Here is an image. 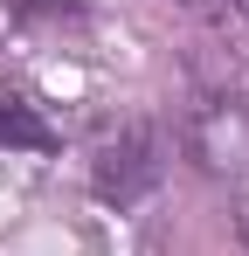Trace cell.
Masks as SVG:
<instances>
[{
	"instance_id": "obj_1",
	"label": "cell",
	"mask_w": 249,
	"mask_h": 256,
	"mask_svg": "<svg viewBox=\"0 0 249 256\" xmlns=\"http://www.w3.org/2000/svg\"><path fill=\"white\" fill-rule=\"evenodd\" d=\"M160 132L152 125H124L118 138H104L97 146V160H90V187L104 194V201H118V208H132L138 194H152L160 187Z\"/></svg>"
},
{
	"instance_id": "obj_2",
	"label": "cell",
	"mask_w": 249,
	"mask_h": 256,
	"mask_svg": "<svg viewBox=\"0 0 249 256\" xmlns=\"http://www.w3.org/2000/svg\"><path fill=\"white\" fill-rule=\"evenodd\" d=\"M187 152L201 173H242L249 166V104L242 97H208L187 118Z\"/></svg>"
},
{
	"instance_id": "obj_3",
	"label": "cell",
	"mask_w": 249,
	"mask_h": 256,
	"mask_svg": "<svg viewBox=\"0 0 249 256\" xmlns=\"http://www.w3.org/2000/svg\"><path fill=\"white\" fill-rule=\"evenodd\" d=\"M0 146H14V152H48V146H56V132H48V118H35L28 104L0 97Z\"/></svg>"
},
{
	"instance_id": "obj_4",
	"label": "cell",
	"mask_w": 249,
	"mask_h": 256,
	"mask_svg": "<svg viewBox=\"0 0 249 256\" xmlns=\"http://www.w3.org/2000/svg\"><path fill=\"white\" fill-rule=\"evenodd\" d=\"M236 7H242V14H249V0H236Z\"/></svg>"
}]
</instances>
